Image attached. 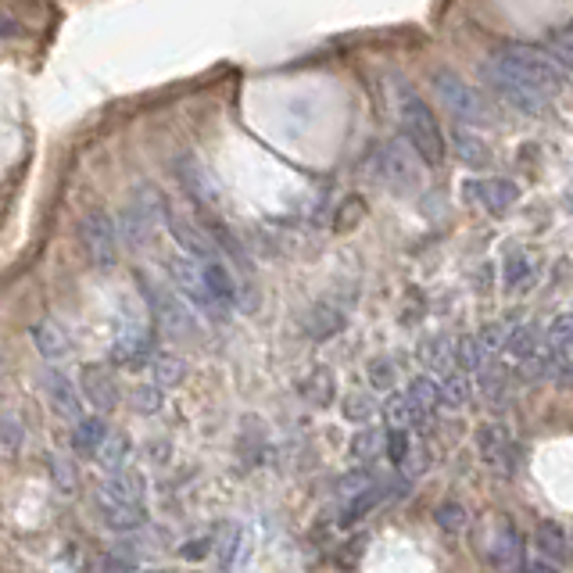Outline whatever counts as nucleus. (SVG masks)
I'll return each mask as SVG.
<instances>
[{
  "mask_svg": "<svg viewBox=\"0 0 573 573\" xmlns=\"http://www.w3.org/2000/svg\"><path fill=\"white\" fill-rule=\"evenodd\" d=\"M498 61H502L509 72H516L531 90H538L541 97L559 94L566 86V69L552 54L538 51V47H505V51L498 54Z\"/></svg>",
  "mask_w": 573,
  "mask_h": 573,
  "instance_id": "1",
  "label": "nucleus"
},
{
  "mask_svg": "<svg viewBox=\"0 0 573 573\" xmlns=\"http://www.w3.org/2000/svg\"><path fill=\"white\" fill-rule=\"evenodd\" d=\"M402 122H405V133H409L412 151L420 154L423 165L437 169V165L445 162V133H441V122H437V115L430 112L427 101H420L416 94L405 97Z\"/></svg>",
  "mask_w": 573,
  "mask_h": 573,
  "instance_id": "2",
  "label": "nucleus"
},
{
  "mask_svg": "<svg viewBox=\"0 0 573 573\" xmlns=\"http://www.w3.org/2000/svg\"><path fill=\"white\" fill-rule=\"evenodd\" d=\"M430 83H434L437 101L445 104L448 112H452L459 122H466V126H488L491 122L488 101H484V97H480L466 79L452 76V72H434Z\"/></svg>",
  "mask_w": 573,
  "mask_h": 573,
  "instance_id": "3",
  "label": "nucleus"
},
{
  "mask_svg": "<svg viewBox=\"0 0 573 573\" xmlns=\"http://www.w3.org/2000/svg\"><path fill=\"white\" fill-rule=\"evenodd\" d=\"M79 244H83L86 262L94 269H112L119 262V230H115L112 215L94 208L79 219Z\"/></svg>",
  "mask_w": 573,
  "mask_h": 573,
  "instance_id": "4",
  "label": "nucleus"
},
{
  "mask_svg": "<svg viewBox=\"0 0 573 573\" xmlns=\"http://www.w3.org/2000/svg\"><path fill=\"white\" fill-rule=\"evenodd\" d=\"M165 226H169L172 240L180 244V251H187L197 262H215L219 258V240H215L212 226H201L197 219H190L180 208L165 205Z\"/></svg>",
  "mask_w": 573,
  "mask_h": 573,
  "instance_id": "5",
  "label": "nucleus"
},
{
  "mask_svg": "<svg viewBox=\"0 0 573 573\" xmlns=\"http://www.w3.org/2000/svg\"><path fill=\"white\" fill-rule=\"evenodd\" d=\"M169 276H172V287L197 308V312H208V316H223L226 308L215 301V294L208 291V280H205V266L197 258H169Z\"/></svg>",
  "mask_w": 573,
  "mask_h": 573,
  "instance_id": "6",
  "label": "nucleus"
},
{
  "mask_svg": "<svg viewBox=\"0 0 573 573\" xmlns=\"http://www.w3.org/2000/svg\"><path fill=\"white\" fill-rule=\"evenodd\" d=\"M480 76L488 79V86L495 90L498 97H502L505 104H513L516 112H527V115H538L541 108H545V97L538 94V90H531V86L523 83L516 72H509L502 65V61H488L484 69H480Z\"/></svg>",
  "mask_w": 573,
  "mask_h": 573,
  "instance_id": "7",
  "label": "nucleus"
},
{
  "mask_svg": "<svg viewBox=\"0 0 573 573\" xmlns=\"http://www.w3.org/2000/svg\"><path fill=\"white\" fill-rule=\"evenodd\" d=\"M140 291H144L147 305H151V316L158 319V323L169 330V334L176 337H187L194 334V319H190V308L183 305L180 298L172 291H165V287H158V283H151L147 276H140Z\"/></svg>",
  "mask_w": 573,
  "mask_h": 573,
  "instance_id": "8",
  "label": "nucleus"
},
{
  "mask_svg": "<svg viewBox=\"0 0 573 573\" xmlns=\"http://www.w3.org/2000/svg\"><path fill=\"white\" fill-rule=\"evenodd\" d=\"M484 556L505 573L520 570L523 566V541H520V534H516L513 523L502 520V516H495V520L484 527Z\"/></svg>",
  "mask_w": 573,
  "mask_h": 573,
  "instance_id": "9",
  "label": "nucleus"
},
{
  "mask_svg": "<svg viewBox=\"0 0 573 573\" xmlns=\"http://www.w3.org/2000/svg\"><path fill=\"white\" fill-rule=\"evenodd\" d=\"M151 355V330H147L144 319L122 316L119 330H115V344H112V359L126 369H137L147 362Z\"/></svg>",
  "mask_w": 573,
  "mask_h": 573,
  "instance_id": "10",
  "label": "nucleus"
},
{
  "mask_svg": "<svg viewBox=\"0 0 573 573\" xmlns=\"http://www.w3.org/2000/svg\"><path fill=\"white\" fill-rule=\"evenodd\" d=\"M162 219H165V201L158 197V190L144 187V190H137L133 205L126 208V223H122V230H126V237L133 240V244H140V240L151 237L154 223H162Z\"/></svg>",
  "mask_w": 573,
  "mask_h": 573,
  "instance_id": "11",
  "label": "nucleus"
},
{
  "mask_svg": "<svg viewBox=\"0 0 573 573\" xmlns=\"http://www.w3.org/2000/svg\"><path fill=\"white\" fill-rule=\"evenodd\" d=\"M176 180H180V187L194 197L197 205H205V208L219 205V194H223V190H219L215 176L208 172V165L197 162L194 154H183V158H176Z\"/></svg>",
  "mask_w": 573,
  "mask_h": 573,
  "instance_id": "12",
  "label": "nucleus"
},
{
  "mask_svg": "<svg viewBox=\"0 0 573 573\" xmlns=\"http://www.w3.org/2000/svg\"><path fill=\"white\" fill-rule=\"evenodd\" d=\"M462 194H470L484 212H505V208L516 205L520 187L513 180H502V176H491V180H466L462 183Z\"/></svg>",
  "mask_w": 573,
  "mask_h": 573,
  "instance_id": "13",
  "label": "nucleus"
},
{
  "mask_svg": "<svg viewBox=\"0 0 573 573\" xmlns=\"http://www.w3.org/2000/svg\"><path fill=\"white\" fill-rule=\"evenodd\" d=\"M380 176H384L394 190H416L420 187V172H416L409 151H405L398 140L384 144V151H380Z\"/></svg>",
  "mask_w": 573,
  "mask_h": 573,
  "instance_id": "14",
  "label": "nucleus"
},
{
  "mask_svg": "<svg viewBox=\"0 0 573 573\" xmlns=\"http://www.w3.org/2000/svg\"><path fill=\"white\" fill-rule=\"evenodd\" d=\"M97 505H144V477L133 470H115L97 491Z\"/></svg>",
  "mask_w": 573,
  "mask_h": 573,
  "instance_id": "15",
  "label": "nucleus"
},
{
  "mask_svg": "<svg viewBox=\"0 0 573 573\" xmlns=\"http://www.w3.org/2000/svg\"><path fill=\"white\" fill-rule=\"evenodd\" d=\"M43 384H47V398H51L54 412H58L61 420H83V394H79V387L72 384L65 373H58V369H51L47 377H43Z\"/></svg>",
  "mask_w": 573,
  "mask_h": 573,
  "instance_id": "16",
  "label": "nucleus"
},
{
  "mask_svg": "<svg viewBox=\"0 0 573 573\" xmlns=\"http://www.w3.org/2000/svg\"><path fill=\"white\" fill-rule=\"evenodd\" d=\"M83 394L97 412H112L119 405V387H115V377L104 366L83 369Z\"/></svg>",
  "mask_w": 573,
  "mask_h": 573,
  "instance_id": "17",
  "label": "nucleus"
},
{
  "mask_svg": "<svg viewBox=\"0 0 573 573\" xmlns=\"http://www.w3.org/2000/svg\"><path fill=\"white\" fill-rule=\"evenodd\" d=\"M430 412L423 409L409 391L405 394H387L384 402V420L391 423V430H412V427H423Z\"/></svg>",
  "mask_w": 573,
  "mask_h": 573,
  "instance_id": "18",
  "label": "nucleus"
},
{
  "mask_svg": "<svg viewBox=\"0 0 573 573\" xmlns=\"http://www.w3.org/2000/svg\"><path fill=\"white\" fill-rule=\"evenodd\" d=\"M33 344H36V351H40L47 362H61L72 351L69 334H65V330H61L54 319H43V323L33 326Z\"/></svg>",
  "mask_w": 573,
  "mask_h": 573,
  "instance_id": "19",
  "label": "nucleus"
},
{
  "mask_svg": "<svg viewBox=\"0 0 573 573\" xmlns=\"http://www.w3.org/2000/svg\"><path fill=\"white\" fill-rule=\"evenodd\" d=\"M477 445H480V455H484V462H488L491 470L509 473V434H505L502 427H495V423L480 427Z\"/></svg>",
  "mask_w": 573,
  "mask_h": 573,
  "instance_id": "20",
  "label": "nucleus"
},
{
  "mask_svg": "<svg viewBox=\"0 0 573 573\" xmlns=\"http://www.w3.org/2000/svg\"><path fill=\"white\" fill-rule=\"evenodd\" d=\"M205 266V280H208V291L215 294V301L223 308H233L240 301V294H237V280H233V273L230 269L215 258V262H201Z\"/></svg>",
  "mask_w": 573,
  "mask_h": 573,
  "instance_id": "21",
  "label": "nucleus"
},
{
  "mask_svg": "<svg viewBox=\"0 0 573 573\" xmlns=\"http://www.w3.org/2000/svg\"><path fill=\"white\" fill-rule=\"evenodd\" d=\"M420 362L430 369V373L445 377V373H452V366H455V344L448 341V337H427V341L420 344Z\"/></svg>",
  "mask_w": 573,
  "mask_h": 573,
  "instance_id": "22",
  "label": "nucleus"
},
{
  "mask_svg": "<svg viewBox=\"0 0 573 573\" xmlns=\"http://www.w3.org/2000/svg\"><path fill=\"white\" fill-rule=\"evenodd\" d=\"M104 437H108V427H104L101 416H83V420H76V430H72V448L79 455H97Z\"/></svg>",
  "mask_w": 573,
  "mask_h": 573,
  "instance_id": "23",
  "label": "nucleus"
},
{
  "mask_svg": "<svg viewBox=\"0 0 573 573\" xmlns=\"http://www.w3.org/2000/svg\"><path fill=\"white\" fill-rule=\"evenodd\" d=\"M452 144H455V154H459L462 162L466 165H473V169H484V165H491V151H488V144L480 137H473L470 129L466 126H459L455 129V137H452Z\"/></svg>",
  "mask_w": 573,
  "mask_h": 573,
  "instance_id": "24",
  "label": "nucleus"
},
{
  "mask_svg": "<svg viewBox=\"0 0 573 573\" xmlns=\"http://www.w3.org/2000/svg\"><path fill=\"white\" fill-rule=\"evenodd\" d=\"M541 341H545V334H541L534 323H523V326H513L509 330V341H505V348L513 351V359H531V355H538L541 351Z\"/></svg>",
  "mask_w": 573,
  "mask_h": 573,
  "instance_id": "25",
  "label": "nucleus"
},
{
  "mask_svg": "<svg viewBox=\"0 0 573 573\" xmlns=\"http://www.w3.org/2000/svg\"><path fill=\"white\" fill-rule=\"evenodd\" d=\"M94 459L101 462L108 473L122 470V466H126V459H129V437L126 434H112V430H108V437L101 441V448H97Z\"/></svg>",
  "mask_w": 573,
  "mask_h": 573,
  "instance_id": "26",
  "label": "nucleus"
},
{
  "mask_svg": "<svg viewBox=\"0 0 573 573\" xmlns=\"http://www.w3.org/2000/svg\"><path fill=\"white\" fill-rule=\"evenodd\" d=\"M301 394H305L312 405H330V402H334V373H330V369H323V366L312 369V373H308V380L301 384Z\"/></svg>",
  "mask_w": 573,
  "mask_h": 573,
  "instance_id": "27",
  "label": "nucleus"
},
{
  "mask_svg": "<svg viewBox=\"0 0 573 573\" xmlns=\"http://www.w3.org/2000/svg\"><path fill=\"white\" fill-rule=\"evenodd\" d=\"M470 394H473V384H470V377H466L462 369H452V373H445V377H441V402H445V405L462 409V405L470 402Z\"/></svg>",
  "mask_w": 573,
  "mask_h": 573,
  "instance_id": "28",
  "label": "nucleus"
},
{
  "mask_svg": "<svg viewBox=\"0 0 573 573\" xmlns=\"http://www.w3.org/2000/svg\"><path fill=\"white\" fill-rule=\"evenodd\" d=\"M380 452H387V434H380V430H359L351 437V459L355 462H373Z\"/></svg>",
  "mask_w": 573,
  "mask_h": 573,
  "instance_id": "29",
  "label": "nucleus"
},
{
  "mask_svg": "<svg viewBox=\"0 0 573 573\" xmlns=\"http://www.w3.org/2000/svg\"><path fill=\"white\" fill-rule=\"evenodd\" d=\"M308 330H312V337H316V341H326V337H334L337 330H344V316L337 312V308L319 305L316 312L308 316Z\"/></svg>",
  "mask_w": 573,
  "mask_h": 573,
  "instance_id": "30",
  "label": "nucleus"
},
{
  "mask_svg": "<svg viewBox=\"0 0 573 573\" xmlns=\"http://www.w3.org/2000/svg\"><path fill=\"white\" fill-rule=\"evenodd\" d=\"M151 373H154V384L158 387H176L183 377H187V362L176 359V355H158Z\"/></svg>",
  "mask_w": 573,
  "mask_h": 573,
  "instance_id": "31",
  "label": "nucleus"
},
{
  "mask_svg": "<svg viewBox=\"0 0 573 573\" xmlns=\"http://www.w3.org/2000/svg\"><path fill=\"white\" fill-rule=\"evenodd\" d=\"M22 437H26V427L18 416H0V459H15Z\"/></svg>",
  "mask_w": 573,
  "mask_h": 573,
  "instance_id": "32",
  "label": "nucleus"
},
{
  "mask_svg": "<svg viewBox=\"0 0 573 573\" xmlns=\"http://www.w3.org/2000/svg\"><path fill=\"white\" fill-rule=\"evenodd\" d=\"M455 362H459L462 373H480V369L488 366V355H484L477 337H466V341L455 344Z\"/></svg>",
  "mask_w": 573,
  "mask_h": 573,
  "instance_id": "33",
  "label": "nucleus"
},
{
  "mask_svg": "<svg viewBox=\"0 0 573 573\" xmlns=\"http://www.w3.org/2000/svg\"><path fill=\"white\" fill-rule=\"evenodd\" d=\"M373 488H377V477H373L369 470H351V473H344V477L337 480V495H341L344 502L366 495V491H373Z\"/></svg>",
  "mask_w": 573,
  "mask_h": 573,
  "instance_id": "34",
  "label": "nucleus"
},
{
  "mask_svg": "<svg viewBox=\"0 0 573 573\" xmlns=\"http://www.w3.org/2000/svg\"><path fill=\"white\" fill-rule=\"evenodd\" d=\"M531 276H534V266L523 255L505 258V291H509V294L523 291V287H531Z\"/></svg>",
  "mask_w": 573,
  "mask_h": 573,
  "instance_id": "35",
  "label": "nucleus"
},
{
  "mask_svg": "<svg viewBox=\"0 0 573 573\" xmlns=\"http://www.w3.org/2000/svg\"><path fill=\"white\" fill-rule=\"evenodd\" d=\"M534 538H538V548H541V556L545 559H563L566 556V538L556 523H541Z\"/></svg>",
  "mask_w": 573,
  "mask_h": 573,
  "instance_id": "36",
  "label": "nucleus"
},
{
  "mask_svg": "<svg viewBox=\"0 0 573 573\" xmlns=\"http://www.w3.org/2000/svg\"><path fill=\"white\" fill-rule=\"evenodd\" d=\"M409 394H412V398H416V402H420L427 412H434L437 405H441V384H437V380H430V377H416V380H412Z\"/></svg>",
  "mask_w": 573,
  "mask_h": 573,
  "instance_id": "37",
  "label": "nucleus"
},
{
  "mask_svg": "<svg viewBox=\"0 0 573 573\" xmlns=\"http://www.w3.org/2000/svg\"><path fill=\"white\" fill-rule=\"evenodd\" d=\"M377 412V405H373V398L369 394H362V391H351L348 398H344V420H351V423H366L369 416Z\"/></svg>",
  "mask_w": 573,
  "mask_h": 573,
  "instance_id": "38",
  "label": "nucleus"
},
{
  "mask_svg": "<svg viewBox=\"0 0 573 573\" xmlns=\"http://www.w3.org/2000/svg\"><path fill=\"white\" fill-rule=\"evenodd\" d=\"M466 509H462L459 502H445L441 509H437V527L441 531H448V534H459V531H466Z\"/></svg>",
  "mask_w": 573,
  "mask_h": 573,
  "instance_id": "39",
  "label": "nucleus"
},
{
  "mask_svg": "<svg viewBox=\"0 0 573 573\" xmlns=\"http://www.w3.org/2000/svg\"><path fill=\"white\" fill-rule=\"evenodd\" d=\"M477 341H480V348H484V355H488V359H495L498 351L505 348V341H509V330H505L502 323H491V326H484V330H480Z\"/></svg>",
  "mask_w": 573,
  "mask_h": 573,
  "instance_id": "40",
  "label": "nucleus"
},
{
  "mask_svg": "<svg viewBox=\"0 0 573 573\" xmlns=\"http://www.w3.org/2000/svg\"><path fill=\"white\" fill-rule=\"evenodd\" d=\"M369 384L377 387V391H391V384H394V366L387 359H373L369 362Z\"/></svg>",
  "mask_w": 573,
  "mask_h": 573,
  "instance_id": "41",
  "label": "nucleus"
},
{
  "mask_svg": "<svg viewBox=\"0 0 573 573\" xmlns=\"http://www.w3.org/2000/svg\"><path fill=\"white\" fill-rule=\"evenodd\" d=\"M412 452V441H409V430H391L387 434V459L391 462H398L402 466L405 462V455Z\"/></svg>",
  "mask_w": 573,
  "mask_h": 573,
  "instance_id": "42",
  "label": "nucleus"
},
{
  "mask_svg": "<svg viewBox=\"0 0 573 573\" xmlns=\"http://www.w3.org/2000/svg\"><path fill=\"white\" fill-rule=\"evenodd\" d=\"M133 405H137V412H158V405H162V387L158 384L137 387V391H133Z\"/></svg>",
  "mask_w": 573,
  "mask_h": 573,
  "instance_id": "43",
  "label": "nucleus"
},
{
  "mask_svg": "<svg viewBox=\"0 0 573 573\" xmlns=\"http://www.w3.org/2000/svg\"><path fill=\"white\" fill-rule=\"evenodd\" d=\"M548 51H552V58H556L566 72H573V36H556Z\"/></svg>",
  "mask_w": 573,
  "mask_h": 573,
  "instance_id": "44",
  "label": "nucleus"
},
{
  "mask_svg": "<svg viewBox=\"0 0 573 573\" xmlns=\"http://www.w3.org/2000/svg\"><path fill=\"white\" fill-rule=\"evenodd\" d=\"M237 541H240V531H237V527H230V531H226V538H223V545H219V570H230V566H233Z\"/></svg>",
  "mask_w": 573,
  "mask_h": 573,
  "instance_id": "45",
  "label": "nucleus"
},
{
  "mask_svg": "<svg viewBox=\"0 0 573 573\" xmlns=\"http://www.w3.org/2000/svg\"><path fill=\"white\" fill-rule=\"evenodd\" d=\"M402 470L409 473V477H416V473H423V470H427V452H423V448H412V452L405 455Z\"/></svg>",
  "mask_w": 573,
  "mask_h": 573,
  "instance_id": "46",
  "label": "nucleus"
},
{
  "mask_svg": "<svg viewBox=\"0 0 573 573\" xmlns=\"http://www.w3.org/2000/svg\"><path fill=\"white\" fill-rule=\"evenodd\" d=\"M359 215H366V205H362V201H355V205L344 208V212H341V219H337V230H348V226H359V223H355Z\"/></svg>",
  "mask_w": 573,
  "mask_h": 573,
  "instance_id": "47",
  "label": "nucleus"
},
{
  "mask_svg": "<svg viewBox=\"0 0 573 573\" xmlns=\"http://www.w3.org/2000/svg\"><path fill=\"white\" fill-rule=\"evenodd\" d=\"M480 373H484V391H488V394L502 391V384H505V373H502V369H488V366H484Z\"/></svg>",
  "mask_w": 573,
  "mask_h": 573,
  "instance_id": "48",
  "label": "nucleus"
},
{
  "mask_svg": "<svg viewBox=\"0 0 573 573\" xmlns=\"http://www.w3.org/2000/svg\"><path fill=\"white\" fill-rule=\"evenodd\" d=\"M513 573H556V566L545 563V559H531V563H523L520 570H513Z\"/></svg>",
  "mask_w": 573,
  "mask_h": 573,
  "instance_id": "49",
  "label": "nucleus"
},
{
  "mask_svg": "<svg viewBox=\"0 0 573 573\" xmlns=\"http://www.w3.org/2000/svg\"><path fill=\"white\" fill-rule=\"evenodd\" d=\"M208 548H212V541H190V545L183 548V556H187V559H201Z\"/></svg>",
  "mask_w": 573,
  "mask_h": 573,
  "instance_id": "50",
  "label": "nucleus"
},
{
  "mask_svg": "<svg viewBox=\"0 0 573 573\" xmlns=\"http://www.w3.org/2000/svg\"><path fill=\"white\" fill-rule=\"evenodd\" d=\"M54 473H61V484H65V491H72V470L65 459H54Z\"/></svg>",
  "mask_w": 573,
  "mask_h": 573,
  "instance_id": "51",
  "label": "nucleus"
},
{
  "mask_svg": "<svg viewBox=\"0 0 573 573\" xmlns=\"http://www.w3.org/2000/svg\"><path fill=\"white\" fill-rule=\"evenodd\" d=\"M11 36H18V29L11 26V18L0 15V40H11Z\"/></svg>",
  "mask_w": 573,
  "mask_h": 573,
  "instance_id": "52",
  "label": "nucleus"
},
{
  "mask_svg": "<svg viewBox=\"0 0 573 573\" xmlns=\"http://www.w3.org/2000/svg\"><path fill=\"white\" fill-rule=\"evenodd\" d=\"M133 573H169V570H133Z\"/></svg>",
  "mask_w": 573,
  "mask_h": 573,
  "instance_id": "53",
  "label": "nucleus"
},
{
  "mask_svg": "<svg viewBox=\"0 0 573 573\" xmlns=\"http://www.w3.org/2000/svg\"><path fill=\"white\" fill-rule=\"evenodd\" d=\"M0 369H4V359H0Z\"/></svg>",
  "mask_w": 573,
  "mask_h": 573,
  "instance_id": "54",
  "label": "nucleus"
}]
</instances>
